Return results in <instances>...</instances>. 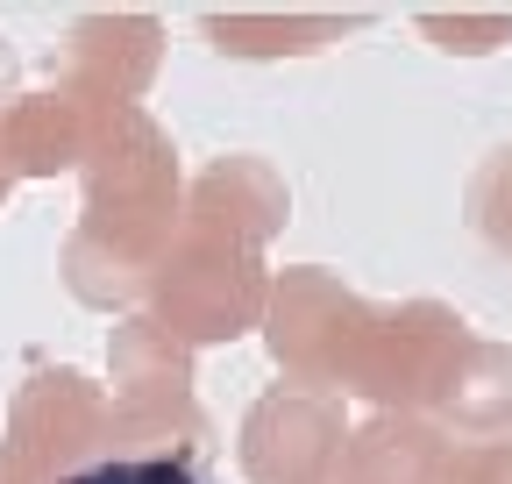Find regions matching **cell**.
Masks as SVG:
<instances>
[{"mask_svg": "<svg viewBox=\"0 0 512 484\" xmlns=\"http://www.w3.org/2000/svg\"><path fill=\"white\" fill-rule=\"evenodd\" d=\"M192 385H200V349L178 342L150 307L107 328V392H114V406H128V413H171V406L200 399Z\"/></svg>", "mask_w": 512, "mask_h": 484, "instance_id": "7c38bea8", "label": "cell"}, {"mask_svg": "<svg viewBox=\"0 0 512 484\" xmlns=\"http://www.w3.org/2000/svg\"><path fill=\"white\" fill-rule=\"evenodd\" d=\"M64 484H214L207 456H100Z\"/></svg>", "mask_w": 512, "mask_h": 484, "instance_id": "e0dca14e", "label": "cell"}, {"mask_svg": "<svg viewBox=\"0 0 512 484\" xmlns=\"http://www.w3.org/2000/svg\"><path fill=\"white\" fill-rule=\"evenodd\" d=\"M370 22V8H207L200 36L228 65H292V57H320L363 36Z\"/></svg>", "mask_w": 512, "mask_h": 484, "instance_id": "30bf717a", "label": "cell"}, {"mask_svg": "<svg viewBox=\"0 0 512 484\" xmlns=\"http://www.w3.org/2000/svg\"><path fill=\"white\" fill-rule=\"evenodd\" d=\"M15 186H22V178H15V157H8V107H0V207H8Z\"/></svg>", "mask_w": 512, "mask_h": 484, "instance_id": "d6986e66", "label": "cell"}, {"mask_svg": "<svg viewBox=\"0 0 512 484\" xmlns=\"http://www.w3.org/2000/svg\"><path fill=\"white\" fill-rule=\"evenodd\" d=\"M463 484H512V435L463 449Z\"/></svg>", "mask_w": 512, "mask_h": 484, "instance_id": "ac0fdd59", "label": "cell"}, {"mask_svg": "<svg viewBox=\"0 0 512 484\" xmlns=\"http://www.w3.org/2000/svg\"><path fill=\"white\" fill-rule=\"evenodd\" d=\"M285 221H292V186L256 150H228V157L200 164L192 186H185V228L242 242V250H271L285 235Z\"/></svg>", "mask_w": 512, "mask_h": 484, "instance_id": "ba28073f", "label": "cell"}, {"mask_svg": "<svg viewBox=\"0 0 512 484\" xmlns=\"http://www.w3.org/2000/svg\"><path fill=\"white\" fill-rule=\"evenodd\" d=\"M164 72V22L143 8H86L64 22L50 50V79L100 107H143Z\"/></svg>", "mask_w": 512, "mask_h": 484, "instance_id": "52a82bcc", "label": "cell"}, {"mask_svg": "<svg viewBox=\"0 0 512 484\" xmlns=\"http://www.w3.org/2000/svg\"><path fill=\"white\" fill-rule=\"evenodd\" d=\"M114 392L79 363H36L0 420V484H64L107 456Z\"/></svg>", "mask_w": 512, "mask_h": 484, "instance_id": "3957f363", "label": "cell"}, {"mask_svg": "<svg viewBox=\"0 0 512 484\" xmlns=\"http://www.w3.org/2000/svg\"><path fill=\"white\" fill-rule=\"evenodd\" d=\"M349 399L313 392V385H271L256 392L242 428H235V463L249 484H335L349 456Z\"/></svg>", "mask_w": 512, "mask_h": 484, "instance_id": "5b68a950", "label": "cell"}, {"mask_svg": "<svg viewBox=\"0 0 512 484\" xmlns=\"http://www.w3.org/2000/svg\"><path fill=\"white\" fill-rule=\"evenodd\" d=\"M470 342L477 328L448 299H399V307H384L349 399H363L370 413H434Z\"/></svg>", "mask_w": 512, "mask_h": 484, "instance_id": "8992f818", "label": "cell"}, {"mask_svg": "<svg viewBox=\"0 0 512 484\" xmlns=\"http://www.w3.org/2000/svg\"><path fill=\"white\" fill-rule=\"evenodd\" d=\"M377 321H384V307L363 299L356 285H342V271L285 264L278 285H271L264 349H271L285 385H313V392H342L349 399L363 356L377 342Z\"/></svg>", "mask_w": 512, "mask_h": 484, "instance_id": "7a4b0ae2", "label": "cell"}, {"mask_svg": "<svg viewBox=\"0 0 512 484\" xmlns=\"http://www.w3.org/2000/svg\"><path fill=\"white\" fill-rule=\"evenodd\" d=\"M427 420H441L463 449L512 435V342H484V335H477V342L463 349L456 378H448V392H441V406H434Z\"/></svg>", "mask_w": 512, "mask_h": 484, "instance_id": "5bb4252c", "label": "cell"}, {"mask_svg": "<svg viewBox=\"0 0 512 484\" xmlns=\"http://www.w3.org/2000/svg\"><path fill=\"white\" fill-rule=\"evenodd\" d=\"M271 285H278V271L264 264V250H242V242L185 228L171 242V257L157 264L150 314L178 342H192L207 356V349H235L242 335H264Z\"/></svg>", "mask_w": 512, "mask_h": 484, "instance_id": "277c9868", "label": "cell"}, {"mask_svg": "<svg viewBox=\"0 0 512 484\" xmlns=\"http://www.w3.org/2000/svg\"><path fill=\"white\" fill-rule=\"evenodd\" d=\"M15 79H22V57L8 50V36H0V107L15 100Z\"/></svg>", "mask_w": 512, "mask_h": 484, "instance_id": "ffe728a7", "label": "cell"}, {"mask_svg": "<svg viewBox=\"0 0 512 484\" xmlns=\"http://www.w3.org/2000/svg\"><path fill=\"white\" fill-rule=\"evenodd\" d=\"M463 221H470V235L484 242L491 257L512 264V136L477 157L470 186H463Z\"/></svg>", "mask_w": 512, "mask_h": 484, "instance_id": "9a60e30c", "label": "cell"}, {"mask_svg": "<svg viewBox=\"0 0 512 484\" xmlns=\"http://www.w3.org/2000/svg\"><path fill=\"white\" fill-rule=\"evenodd\" d=\"M335 484H463V442L427 413H363Z\"/></svg>", "mask_w": 512, "mask_h": 484, "instance_id": "8fae6325", "label": "cell"}, {"mask_svg": "<svg viewBox=\"0 0 512 484\" xmlns=\"http://www.w3.org/2000/svg\"><path fill=\"white\" fill-rule=\"evenodd\" d=\"M413 29L441 57H498L512 43V8H420Z\"/></svg>", "mask_w": 512, "mask_h": 484, "instance_id": "2e32d148", "label": "cell"}, {"mask_svg": "<svg viewBox=\"0 0 512 484\" xmlns=\"http://www.w3.org/2000/svg\"><path fill=\"white\" fill-rule=\"evenodd\" d=\"M121 107H100L72 86H29L8 100V157L15 178H79Z\"/></svg>", "mask_w": 512, "mask_h": 484, "instance_id": "9c48e42d", "label": "cell"}, {"mask_svg": "<svg viewBox=\"0 0 512 484\" xmlns=\"http://www.w3.org/2000/svg\"><path fill=\"white\" fill-rule=\"evenodd\" d=\"M57 278H64V292H72L86 314H114V321H128V314H143V307H150L157 264L114 250L107 235H93V228L72 221V235L57 242Z\"/></svg>", "mask_w": 512, "mask_h": 484, "instance_id": "4fadbf2b", "label": "cell"}, {"mask_svg": "<svg viewBox=\"0 0 512 484\" xmlns=\"http://www.w3.org/2000/svg\"><path fill=\"white\" fill-rule=\"evenodd\" d=\"M185 164L171 129L150 107H121L107 121V136L93 150V164L79 171V228L107 235L114 250L164 264L171 242L185 235Z\"/></svg>", "mask_w": 512, "mask_h": 484, "instance_id": "6da1fadb", "label": "cell"}]
</instances>
